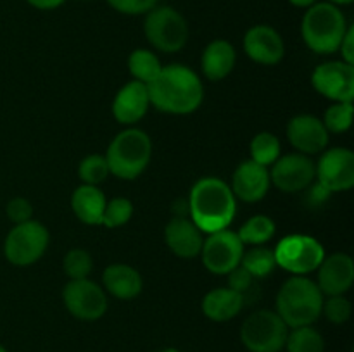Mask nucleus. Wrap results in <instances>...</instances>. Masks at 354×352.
I'll return each mask as SVG.
<instances>
[{
    "label": "nucleus",
    "mask_w": 354,
    "mask_h": 352,
    "mask_svg": "<svg viewBox=\"0 0 354 352\" xmlns=\"http://www.w3.org/2000/svg\"><path fill=\"white\" fill-rule=\"evenodd\" d=\"M147 92L151 106L176 116L192 114L204 100L203 81L183 64L162 66L159 75L147 85Z\"/></svg>",
    "instance_id": "f257e3e1"
},
{
    "label": "nucleus",
    "mask_w": 354,
    "mask_h": 352,
    "mask_svg": "<svg viewBox=\"0 0 354 352\" xmlns=\"http://www.w3.org/2000/svg\"><path fill=\"white\" fill-rule=\"evenodd\" d=\"M187 211L203 233L227 230L237 214V199L230 185L216 176H206L190 188Z\"/></svg>",
    "instance_id": "f03ea898"
},
{
    "label": "nucleus",
    "mask_w": 354,
    "mask_h": 352,
    "mask_svg": "<svg viewBox=\"0 0 354 352\" xmlns=\"http://www.w3.org/2000/svg\"><path fill=\"white\" fill-rule=\"evenodd\" d=\"M325 295L308 276H290L277 293V311L289 328L310 326L320 317Z\"/></svg>",
    "instance_id": "7ed1b4c3"
},
{
    "label": "nucleus",
    "mask_w": 354,
    "mask_h": 352,
    "mask_svg": "<svg viewBox=\"0 0 354 352\" xmlns=\"http://www.w3.org/2000/svg\"><path fill=\"white\" fill-rule=\"evenodd\" d=\"M348 28V21L339 6L317 2L308 7L301 23V33L310 50L325 55L339 50Z\"/></svg>",
    "instance_id": "20e7f679"
},
{
    "label": "nucleus",
    "mask_w": 354,
    "mask_h": 352,
    "mask_svg": "<svg viewBox=\"0 0 354 352\" xmlns=\"http://www.w3.org/2000/svg\"><path fill=\"white\" fill-rule=\"evenodd\" d=\"M111 175L120 179H135L147 169L152 157V140L144 130L130 126L111 140L106 152Z\"/></svg>",
    "instance_id": "39448f33"
},
{
    "label": "nucleus",
    "mask_w": 354,
    "mask_h": 352,
    "mask_svg": "<svg viewBox=\"0 0 354 352\" xmlns=\"http://www.w3.org/2000/svg\"><path fill=\"white\" fill-rule=\"evenodd\" d=\"M144 33L156 50L173 54L182 50L189 41V24L173 7L156 6L145 14Z\"/></svg>",
    "instance_id": "423d86ee"
},
{
    "label": "nucleus",
    "mask_w": 354,
    "mask_h": 352,
    "mask_svg": "<svg viewBox=\"0 0 354 352\" xmlns=\"http://www.w3.org/2000/svg\"><path fill=\"white\" fill-rule=\"evenodd\" d=\"M289 326L275 311L259 309L241 326V340L249 352H280L286 347Z\"/></svg>",
    "instance_id": "0eeeda50"
},
{
    "label": "nucleus",
    "mask_w": 354,
    "mask_h": 352,
    "mask_svg": "<svg viewBox=\"0 0 354 352\" xmlns=\"http://www.w3.org/2000/svg\"><path fill=\"white\" fill-rule=\"evenodd\" d=\"M277 266L292 276H308L317 271L325 257V248L310 235H287L273 248Z\"/></svg>",
    "instance_id": "6e6552de"
},
{
    "label": "nucleus",
    "mask_w": 354,
    "mask_h": 352,
    "mask_svg": "<svg viewBox=\"0 0 354 352\" xmlns=\"http://www.w3.org/2000/svg\"><path fill=\"white\" fill-rule=\"evenodd\" d=\"M48 230L40 221L14 224L3 242V255L14 266L35 264L48 247Z\"/></svg>",
    "instance_id": "1a4fd4ad"
},
{
    "label": "nucleus",
    "mask_w": 354,
    "mask_h": 352,
    "mask_svg": "<svg viewBox=\"0 0 354 352\" xmlns=\"http://www.w3.org/2000/svg\"><path fill=\"white\" fill-rule=\"evenodd\" d=\"M62 300L66 309L82 321L100 320L109 306L106 290L88 278L69 280L62 290Z\"/></svg>",
    "instance_id": "9d476101"
},
{
    "label": "nucleus",
    "mask_w": 354,
    "mask_h": 352,
    "mask_svg": "<svg viewBox=\"0 0 354 352\" xmlns=\"http://www.w3.org/2000/svg\"><path fill=\"white\" fill-rule=\"evenodd\" d=\"M244 254V244L239 238L237 231L220 230L204 238L201 254L203 264L213 275H228L234 268L241 264Z\"/></svg>",
    "instance_id": "9b49d317"
},
{
    "label": "nucleus",
    "mask_w": 354,
    "mask_h": 352,
    "mask_svg": "<svg viewBox=\"0 0 354 352\" xmlns=\"http://www.w3.org/2000/svg\"><path fill=\"white\" fill-rule=\"evenodd\" d=\"M315 178L327 193L351 190L354 186V154L346 147L325 150L315 164Z\"/></svg>",
    "instance_id": "f8f14e48"
},
{
    "label": "nucleus",
    "mask_w": 354,
    "mask_h": 352,
    "mask_svg": "<svg viewBox=\"0 0 354 352\" xmlns=\"http://www.w3.org/2000/svg\"><path fill=\"white\" fill-rule=\"evenodd\" d=\"M311 85L325 99L334 102H353L354 66L344 61L324 62L311 75Z\"/></svg>",
    "instance_id": "ddd939ff"
},
{
    "label": "nucleus",
    "mask_w": 354,
    "mask_h": 352,
    "mask_svg": "<svg viewBox=\"0 0 354 352\" xmlns=\"http://www.w3.org/2000/svg\"><path fill=\"white\" fill-rule=\"evenodd\" d=\"M270 182L283 193H296L306 190L315 182V162L310 155L294 154L280 155L272 164Z\"/></svg>",
    "instance_id": "4468645a"
},
{
    "label": "nucleus",
    "mask_w": 354,
    "mask_h": 352,
    "mask_svg": "<svg viewBox=\"0 0 354 352\" xmlns=\"http://www.w3.org/2000/svg\"><path fill=\"white\" fill-rule=\"evenodd\" d=\"M244 52L258 64L275 66L286 55V43L275 28L268 24H256L245 31Z\"/></svg>",
    "instance_id": "2eb2a0df"
},
{
    "label": "nucleus",
    "mask_w": 354,
    "mask_h": 352,
    "mask_svg": "<svg viewBox=\"0 0 354 352\" xmlns=\"http://www.w3.org/2000/svg\"><path fill=\"white\" fill-rule=\"evenodd\" d=\"M328 131L322 119L311 114H297L287 124V138L299 154H320L328 145Z\"/></svg>",
    "instance_id": "dca6fc26"
},
{
    "label": "nucleus",
    "mask_w": 354,
    "mask_h": 352,
    "mask_svg": "<svg viewBox=\"0 0 354 352\" xmlns=\"http://www.w3.org/2000/svg\"><path fill=\"white\" fill-rule=\"evenodd\" d=\"M317 285L324 295H344L354 283V262L344 252L325 255L318 266Z\"/></svg>",
    "instance_id": "f3484780"
},
{
    "label": "nucleus",
    "mask_w": 354,
    "mask_h": 352,
    "mask_svg": "<svg viewBox=\"0 0 354 352\" xmlns=\"http://www.w3.org/2000/svg\"><path fill=\"white\" fill-rule=\"evenodd\" d=\"M270 185H272V182H270L268 168L248 159V161H242L235 168L230 188L234 192L235 199L244 200L248 204H254L265 199Z\"/></svg>",
    "instance_id": "a211bd4d"
},
{
    "label": "nucleus",
    "mask_w": 354,
    "mask_h": 352,
    "mask_svg": "<svg viewBox=\"0 0 354 352\" xmlns=\"http://www.w3.org/2000/svg\"><path fill=\"white\" fill-rule=\"evenodd\" d=\"M149 107H151V100H149L147 85L131 79L123 88L118 90L113 100V116L118 123L124 126H133L135 123L144 119Z\"/></svg>",
    "instance_id": "6ab92c4d"
},
{
    "label": "nucleus",
    "mask_w": 354,
    "mask_h": 352,
    "mask_svg": "<svg viewBox=\"0 0 354 352\" xmlns=\"http://www.w3.org/2000/svg\"><path fill=\"white\" fill-rule=\"evenodd\" d=\"M203 231L187 216H175L165 228V240L169 251L180 259H194L201 254L204 237Z\"/></svg>",
    "instance_id": "aec40b11"
},
{
    "label": "nucleus",
    "mask_w": 354,
    "mask_h": 352,
    "mask_svg": "<svg viewBox=\"0 0 354 352\" xmlns=\"http://www.w3.org/2000/svg\"><path fill=\"white\" fill-rule=\"evenodd\" d=\"M140 273L128 264H109L102 273V289L120 300H131L142 292Z\"/></svg>",
    "instance_id": "412c9836"
},
{
    "label": "nucleus",
    "mask_w": 354,
    "mask_h": 352,
    "mask_svg": "<svg viewBox=\"0 0 354 352\" xmlns=\"http://www.w3.org/2000/svg\"><path fill=\"white\" fill-rule=\"evenodd\" d=\"M235 62H237V54H235L234 45L221 38L207 43L201 57L204 76L211 81H221L227 78L234 71Z\"/></svg>",
    "instance_id": "4be33fe9"
},
{
    "label": "nucleus",
    "mask_w": 354,
    "mask_h": 352,
    "mask_svg": "<svg viewBox=\"0 0 354 352\" xmlns=\"http://www.w3.org/2000/svg\"><path fill=\"white\" fill-rule=\"evenodd\" d=\"M203 313L207 320L225 323L237 316L244 307V295L228 286L209 290L203 299Z\"/></svg>",
    "instance_id": "5701e85b"
},
{
    "label": "nucleus",
    "mask_w": 354,
    "mask_h": 352,
    "mask_svg": "<svg viewBox=\"0 0 354 352\" xmlns=\"http://www.w3.org/2000/svg\"><path fill=\"white\" fill-rule=\"evenodd\" d=\"M106 195L99 186L93 185H80L75 188L71 195V209L75 216L82 223L90 226H99L102 224L104 209H106Z\"/></svg>",
    "instance_id": "b1692460"
},
{
    "label": "nucleus",
    "mask_w": 354,
    "mask_h": 352,
    "mask_svg": "<svg viewBox=\"0 0 354 352\" xmlns=\"http://www.w3.org/2000/svg\"><path fill=\"white\" fill-rule=\"evenodd\" d=\"M277 231L275 221L266 214H256V216L249 217L241 230L237 231L239 238L244 245H265L273 238Z\"/></svg>",
    "instance_id": "393cba45"
},
{
    "label": "nucleus",
    "mask_w": 354,
    "mask_h": 352,
    "mask_svg": "<svg viewBox=\"0 0 354 352\" xmlns=\"http://www.w3.org/2000/svg\"><path fill=\"white\" fill-rule=\"evenodd\" d=\"M161 68L162 66L158 55L147 48H137L128 57V71L137 81L144 83V85H149L159 75Z\"/></svg>",
    "instance_id": "a878e982"
},
{
    "label": "nucleus",
    "mask_w": 354,
    "mask_h": 352,
    "mask_svg": "<svg viewBox=\"0 0 354 352\" xmlns=\"http://www.w3.org/2000/svg\"><path fill=\"white\" fill-rule=\"evenodd\" d=\"M241 266L256 280L266 278L270 273H273V269L277 268V262L272 248L263 247V245H254V247L242 254Z\"/></svg>",
    "instance_id": "bb28decb"
},
{
    "label": "nucleus",
    "mask_w": 354,
    "mask_h": 352,
    "mask_svg": "<svg viewBox=\"0 0 354 352\" xmlns=\"http://www.w3.org/2000/svg\"><path fill=\"white\" fill-rule=\"evenodd\" d=\"M287 352H325V340L313 326L292 328L286 340Z\"/></svg>",
    "instance_id": "cd10ccee"
},
{
    "label": "nucleus",
    "mask_w": 354,
    "mask_h": 352,
    "mask_svg": "<svg viewBox=\"0 0 354 352\" xmlns=\"http://www.w3.org/2000/svg\"><path fill=\"white\" fill-rule=\"evenodd\" d=\"M280 140L277 135L270 133V131H261L252 137L249 150H251V161L258 162V164L270 168L277 159L280 157Z\"/></svg>",
    "instance_id": "c85d7f7f"
},
{
    "label": "nucleus",
    "mask_w": 354,
    "mask_h": 352,
    "mask_svg": "<svg viewBox=\"0 0 354 352\" xmlns=\"http://www.w3.org/2000/svg\"><path fill=\"white\" fill-rule=\"evenodd\" d=\"M109 166L104 155L100 154H90L82 159L78 166V176L83 182V185H93L99 186L104 183L109 176Z\"/></svg>",
    "instance_id": "c756f323"
},
{
    "label": "nucleus",
    "mask_w": 354,
    "mask_h": 352,
    "mask_svg": "<svg viewBox=\"0 0 354 352\" xmlns=\"http://www.w3.org/2000/svg\"><path fill=\"white\" fill-rule=\"evenodd\" d=\"M324 126L328 133H344L353 124V102H335L325 110Z\"/></svg>",
    "instance_id": "7c9ffc66"
},
{
    "label": "nucleus",
    "mask_w": 354,
    "mask_h": 352,
    "mask_svg": "<svg viewBox=\"0 0 354 352\" xmlns=\"http://www.w3.org/2000/svg\"><path fill=\"white\" fill-rule=\"evenodd\" d=\"M133 214V204L127 197H114L107 200L106 209L102 216V226L106 228H118L127 224L131 219Z\"/></svg>",
    "instance_id": "2f4dec72"
},
{
    "label": "nucleus",
    "mask_w": 354,
    "mask_h": 352,
    "mask_svg": "<svg viewBox=\"0 0 354 352\" xmlns=\"http://www.w3.org/2000/svg\"><path fill=\"white\" fill-rule=\"evenodd\" d=\"M62 268H64V273L68 275L69 280L88 278L93 268V259L85 248H71L64 255Z\"/></svg>",
    "instance_id": "473e14b6"
},
{
    "label": "nucleus",
    "mask_w": 354,
    "mask_h": 352,
    "mask_svg": "<svg viewBox=\"0 0 354 352\" xmlns=\"http://www.w3.org/2000/svg\"><path fill=\"white\" fill-rule=\"evenodd\" d=\"M351 302L346 295H328L322 306V314L334 324L346 323L351 317Z\"/></svg>",
    "instance_id": "72a5a7b5"
},
{
    "label": "nucleus",
    "mask_w": 354,
    "mask_h": 352,
    "mask_svg": "<svg viewBox=\"0 0 354 352\" xmlns=\"http://www.w3.org/2000/svg\"><path fill=\"white\" fill-rule=\"evenodd\" d=\"M159 0H107L114 10L127 16H140V14H147L149 10L154 9L158 6Z\"/></svg>",
    "instance_id": "f704fd0d"
},
{
    "label": "nucleus",
    "mask_w": 354,
    "mask_h": 352,
    "mask_svg": "<svg viewBox=\"0 0 354 352\" xmlns=\"http://www.w3.org/2000/svg\"><path fill=\"white\" fill-rule=\"evenodd\" d=\"M7 217L12 221L14 224H21L26 223V221L33 219V206L28 199L24 197H14L7 202L6 207Z\"/></svg>",
    "instance_id": "c9c22d12"
},
{
    "label": "nucleus",
    "mask_w": 354,
    "mask_h": 352,
    "mask_svg": "<svg viewBox=\"0 0 354 352\" xmlns=\"http://www.w3.org/2000/svg\"><path fill=\"white\" fill-rule=\"evenodd\" d=\"M252 282H254V278H252V276L249 275V271H245L241 264L228 273V289L235 290V292L241 293V295L244 297L245 292L251 290Z\"/></svg>",
    "instance_id": "e433bc0d"
},
{
    "label": "nucleus",
    "mask_w": 354,
    "mask_h": 352,
    "mask_svg": "<svg viewBox=\"0 0 354 352\" xmlns=\"http://www.w3.org/2000/svg\"><path fill=\"white\" fill-rule=\"evenodd\" d=\"M339 50H341V61L348 62V64H354V26L348 28Z\"/></svg>",
    "instance_id": "4c0bfd02"
},
{
    "label": "nucleus",
    "mask_w": 354,
    "mask_h": 352,
    "mask_svg": "<svg viewBox=\"0 0 354 352\" xmlns=\"http://www.w3.org/2000/svg\"><path fill=\"white\" fill-rule=\"evenodd\" d=\"M66 0H28L30 6H33L35 9H40V10H52V9H57L64 3Z\"/></svg>",
    "instance_id": "58836bf2"
},
{
    "label": "nucleus",
    "mask_w": 354,
    "mask_h": 352,
    "mask_svg": "<svg viewBox=\"0 0 354 352\" xmlns=\"http://www.w3.org/2000/svg\"><path fill=\"white\" fill-rule=\"evenodd\" d=\"M294 7H299V9H308V7L315 6L318 0H289Z\"/></svg>",
    "instance_id": "ea45409f"
},
{
    "label": "nucleus",
    "mask_w": 354,
    "mask_h": 352,
    "mask_svg": "<svg viewBox=\"0 0 354 352\" xmlns=\"http://www.w3.org/2000/svg\"><path fill=\"white\" fill-rule=\"evenodd\" d=\"M325 2H330L334 3V6H349L353 0H325Z\"/></svg>",
    "instance_id": "a19ab883"
},
{
    "label": "nucleus",
    "mask_w": 354,
    "mask_h": 352,
    "mask_svg": "<svg viewBox=\"0 0 354 352\" xmlns=\"http://www.w3.org/2000/svg\"><path fill=\"white\" fill-rule=\"evenodd\" d=\"M158 352H180V351H176V349H162V351H158Z\"/></svg>",
    "instance_id": "79ce46f5"
},
{
    "label": "nucleus",
    "mask_w": 354,
    "mask_h": 352,
    "mask_svg": "<svg viewBox=\"0 0 354 352\" xmlns=\"http://www.w3.org/2000/svg\"><path fill=\"white\" fill-rule=\"evenodd\" d=\"M0 352H7L6 347H2V345H0Z\"/></svg>",
    "instance_id": "37998d69"
}]
</instances>
